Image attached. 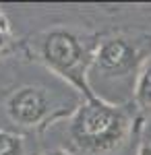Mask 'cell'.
I'll return each mask as SVG.
<instances>
[{
    "mask_svg": "<svg viewBox=\"0 0 151 155\" xmlns=\"http://www.w3.org/2000/svg\"><path fill=\"white\" fill-rule=\"evenodd\" d=\"M83 99H70L39 85H25L15 89L6 99V116L21 130H42L58 118H70Z\"/></svg>",
    "mask_w": 151,
    "mask_h": 155,
    "instance_id": "cell-4",
    "label": "cell"
},
{
    "mask_svg": "<svg viewBox=\"0 0 151 155\" xmlns=\"http://www.w3.org/2000/svg\"><path fill=\"white\" fill-rule=\"evenodd\" d=\"M0 27H4V29H11V27H8V21H6V17L2 15V11H0Z\"/></svg>",
    "mask_w": 151,
    "mask_h": 155,
    "instance_id": "cell-10",
    "label": "cell"
},
{
    "mask_svg": "<svg viewBox=\"0 0 151 155\" xmlns=\"http://www.w3.org/2000/svg\"><path fill=\"white\" fill-rule=\"evenodd\" d=\"M0 155H29L27 139L19 132L0 130Z\"/></svg>",
    "mask_w": 151,
    "mask_h": 155,
    "instance_id": "cell-6",
    "label": "cell"
},
{
    "mask_svg": "<svg viewBox=\"0 0 151 155\" xmlns=\"http://www.w3.org/2000/svg\"><path fill=\"white\" fill-rule=\"evenodd\" d=\"M12 48V35H11V29H4L0 27V56L2 54H8Z\"/></svg>",
    "mask_w": 151,
    "mask_h": 155,
    "instance_id": "cell-7",
    "label": "cell"
},
{
    "mask_svg": "<svg viewBox=\"0 0 151 155\" xmlns=\"http://www.w3.org/2000/svg\"><path fill=\"white\" fill-rule=\"evenodd\" d=\"M44 155H75V153L69 149H52V151H46Z\"/></svg>",
    "mask_w": 151,
    "mask_h": 155,
    "instance_id": "cell-9",
    "label": "cell"
},
{
    "mask_svg": "<svg viewBox=\"0 0 151 155\" xmlns=\"http://www.w3.org/2000/svg\"><path fill=\"white\" fill-rule=\"evenodd\" d=\"M137 114L99 97L83 99L69 118V139L75 155H114L133 139Z\"/></svg>",
    "mask_w": 151,
    "mask_h": 155,
    "instance_id": "cell-1",
    "label": "cell"
},
{
    "mask_svg": "<svg viewBox=\"0 0 151 155\" xmlns=\"http://www.w3.org/2000/svg\"><path fill=\"white\" fill-rule=\"evenodd\" d=\"M137 155H151V134H149V137H145V139L141 141Z\"/></svg>",
    "mask_w": 151,
    "mask_h": 155,
    "instance_id": "cell-8",
    "label": "cell"
},
{
    "mask_svg": "<svg viewBox=\"0 0 151 155\" xmlns=\"http://www.w3.org/2000/svg\"><path fill=\"white\" fill-rule=\"evenodd\" d=\"M99 41L83 37L70 29H50L37 41L39 60L54 74L64 79L70 89H75L85 99L95 97L89 89V68Z\"/></svg>",
    "mask_w": 151,
    "mask_h": 155,
    "instance_id": "cell-3",
    "label": "cell"
},
{
    "mask_svg": "<svg viewBox=\"0 0 151 155\" xmlns=\"http://www.w3.org/2000/svg\"><path fill=\"white\" fill-rule=\"evenodd\" d=\"M149 52L145 50V41L126 35L99 41L87 77L91 93L116 106H126V101L133 104L135 85Z\"/></svg>",
    "mask_w": 151,
    "mask_h": 155,
    "instance_id": "cell-2",
    "label": "cell"
},
{
    "mask_svg": "<svg viewBox=\"0 0 151 155\" xmlns=\"http://www.w3.org/2000/svg\"><path fill=\"white\" fill-rule=\"evenodd\" d=\"M133 106L139 120H145L151 124V52L145 58L141 66L139 79L135 85V97H133Z\"/></svg>",
    "mask_w": 151,
    "mask_h": 155,
    "instance_id": "cell-5",
    "label": "cell"
}]
</instances>
